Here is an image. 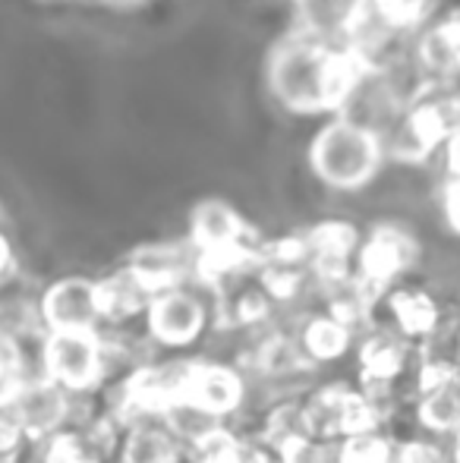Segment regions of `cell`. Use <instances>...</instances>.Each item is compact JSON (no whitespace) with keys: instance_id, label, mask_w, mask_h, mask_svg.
<instances>
[{"instance_id":"cell-1","label":"cell","mask_w":460,"mask_h":463,"mask_svg":"<svg viewBox=\"0 0 460 463\" xmlns=\"http://www.w3.org/2000/svg\"><path fill=\"white\" fill-rule=\"evenodd\" d=\"M366 70L372 67L347 44L322 42L309 32L294 29L271 44L265 82L271 98L290 114H338Z\"/></svg>"},{"instance_id":"cell-2","label":"cell","mask_w":460,"mask_h":463,"mask_svg":"<svg viewBox=\"0 0 460 463\" xmlns=\"http://www.w3.org/2000/svg\"><path fill=\"white\" fill-rule=\"evenodd\" d=\"M385 161L381 136L344 114H334L309 142V167L322 184L338 193H356L369 186Z\"/></svg>"},{"instance_id":"cell-3","label":"cell","mask_w":460,"mask_h":463,"mask_svg":"<svg viewBox=\"0 0 460 463\" xmlns=\"http://www.w3.org/2000/svg\"><path fill=\"white\" fill-rule=\"evenodd\" d=\"M419 262V240L404 224H375L372 233L356 252V284L372 303L385 299V293Z\"/></svg>"},{"instance_id":"cell-4","label":"cell","mask_w":460,"mask_h":463,"mask_svg":"<svg viewBox=\"0 0 460 463\" xmlns=\"http://www.w3.org/2000/svg\"><path fill=\"white\" fill-rule=\"evenodd\" d=\"M42 366L51 382L73 394H86L105 375V344L99 331H48Z\"/></svg>"},{"instance_id":"cell-5","label":"cell","mask_w":460,"mask_h":463,"mask_svg":"<svg viewBox=\"0 0 460 463\" xmlns=\"http://www.w3.org/2000/svg\"><path fill=\"white\" fill-rule=\"evenodd\" d=\"M6 416L23 429L29 441L54 439L63 429V422L73 413V391L61 388L48 375L35 382H23L4 401Z\"/></svg>"},{"instance_id":"cell-6","label":"cell","mask_w":460,"mask_h":463,"mask_svg":"<svg viewBox=\"0 0 460 463\" xmlns=\"http://www.w3.org/2000/svg\"><path fill=\"white\" fill-rule=\"evenodd\" d=\"M146 325L148 337L158 341L161 347H190L192 341L202 337L205 325H209V306L183 284L164 287L148 299Z\"/></svg>"},{"instance_id":"cell-7","label":"cell","mask_w":460,"mask_h":463,"mask_svg":"<svg viewBox=\"0 0 460 463\" xmlns=\"http://www.w3.org/2000/svg\"><path fill=\"white\" fill-rule=\"evenodd\" d=\"M38 318L48 331H99L101 299L99 280L70 275L61 278L42 293L38 303Z\"/></svg>"},{"instance_id":"cell-8","label":"cell","mask_w":460,"mask_h":463,"mask_svg":"<svg viewBox=\"0 0 460 463\" xmlns=\"http://www.w3.org/2000/svg\"><path fill=\"white\" fill-rule=\"evenodd\" d=\"M127 269L133 271L142 284L152 293L164 290V287L183 284L192 271L199 269V250L190 243H177V240H158V243H142L129 252Z\"/></svg>"},{"instance_id":"cell-9","label":"cell","mask_w":460,"mask_h":463,"mask_svg":"<svg viewBox=\"0 0 460 463\" xmlns=\"http://www.w3.org/2000/svg\"><path fill=\"white\" fill-rule=\"evenodd\" d=\"M190 240L199 250V256H215V252L249 246V227L228 199L209 195V199L192 205Z\"/></svg>"},{"instance_id":"cell-10","label":"cell","mask_w":460,"mask_h":463,"mask_svg":"<svg viewBox=\"0 0 460 463\" xmlns=\"http://www.w3.org/2000/svg\"><path fill=\"white\" fill-rule=\"evenodd\" d=\"M243 397H246V384L237 369L224 366V363H196V366H186L183 397L180 401L196 403V407L209 410L215 416H228L243 403Z\"/></svg>"},{"instance_id":"cell-11","label":"cell","mask_w":460,"mask_h":463,"mask_svg":"<svg viewBox=\"0 0 460 463\" xmlns=\"http://www.w3.org/2000/svg\"><path fill=\"white\" fill-rule=\"evenodd\" d=\"M419 360L417 344L404 337L398 328H372L360 344V369L362 378H379V382H400Z\"/></svg>"},{"instance_id":"cell-12","label":"cell","mask_w":460,"mask_h":463,"mask_svg":"<svg viewBox=\"0 0 460 463\" xmlns=\"http://www.w3.org/2000/svg\"><path fill=\"white\" fill-rule=\"evenodd\" d=\"M381 303H385L394 328L410 337L413 344H423L445 318L438 297L426 287H391Z\"/></svg>"},{"instance_id":"cell-13","label":"cell","mask_w":460,"mask_h":463,"mask_svg":"<svg viewBox=\"0 0 460 463\" xmlns=\"http://www.w3.org/2000/svg\"><path fill=\"white\" fill-rule=\"evenodd\" d=\"M366 4L369 0H294L296 29L309 32L322 42L344 44Z\"/></svg>"},{"instance_id":"cell-14","label":"cell","mask_w":460,"mask_h":463,"mask_svg":"<svg viewBox=\"0 0 460 463\" xmlns=\"http://www.w3.org/2000/svg\"><path fill=\"white\" fill-rule=\"evenodd\" d=\"M413 420L426 435L448 439L460 426V378L417 388L413 397Z\"/></svg>"},{"instance_id":"cell-15","label":"cell","mask_w":460,"mask_h":463,"mask_svg":"<svg viewBox=\"0 0 460 463\" xmlns=\"http://www.w3.org/2000/svg\"><path fill=\"white\" fill-rule=\"evenodd\" d=\"M183 441L167 422H136L120 445V463H180Z\"/></svg>"},{"instance_id":"cell-16","label":"cell","mask_w":460,"mask_h":463,"mask_svg":"<svg viewBox=\"0 0 460 463\" xmlns=\"http://www.w3.org/2000/svg\"><path fill=\"white\" fill-rule=\"evenodd\" d=\"M99 299H101V318L105 322H127V318L148 309L152 290L129 269H120L99 280Z\"/></svg>"},{"instance_id":"cell-17","label":"cell","mask_w":460,"mask_h":463,"mask_svg":"<svg viewBox=\"0 0 460 463\" xmlns=\"http://www.w3.org/2000/svg\"><path fill=\"white\" fill-rule=\"evenodd\" d=\"M353 331L356 328L347 325L344 318H338L334 312H325V316L309 318L296 337H300L303 350H306V356L313 363H332V360H341L350 350Z\"/></svg>"},{"instance_id":"cell-18","label":"cell","mask_w":460,"mask_h":463,"mask_svg":"<svg viewBox=\"0 0 460 463\" xmlns=\"http://www.w3.org/2000/svg\"><path fill=\"white\" fill-rule=\"evenodd\" d=\"M388 23H394L404 32H417L436 16V0H369Z\"/></svg>"},{"instance_id":"cell-19","label":"cell","mask_w":460,"mask_h":463,"mask_svg":"<svg viewBox=\"0 0 460 463\" xmlns=\"http://www.w3.org/2000/svg\"><path fill=\"white\" fill-rule=\"evenodd\" d=\"M438 212L455 237H460V177H445L438 186Z\"/></svg>"},{"instance_id":"cell-20","label":"cell","mask_w":460,"mask_h":463,"mask_svg":"<svg viewBox=\"0 0 460 463\" xmlns=\"http://www.w3.org/2000/svg\"><path fill=\"white\" fill-rule=\"evenodd\" d=\"M10 265H13V250H10V240L0 233V278L10 271Z\"/></svg>"},{"instance_id":"cell-21","label":"cell","mask_w":460,"mask_h":463,"mask_svg":"<svg viewBox=\"0 0 460 463\" xmlns=\"http://www.w3.org/2000/svg\"><path fill=\"white\" fill-rule=\"evenodd\" d=\"M448 454H451V463H460V426L448 435Z\"/></svg>"},{"instance_id":"cell-22","label":"cell","mask_w":460,"mask_h":463,"mask_svg":"<svg viewBox=\"0 0 460 463\" xmlns=\"http://www.w3.org/2000/svg\"><path fill=\"white\" fill-rule=\"evenodd\" d=\"M108 6H114V10H136V6L148 4V0H105Z\"/></svg>"},{"instance_id":"cell-23","label":"cell","mask_w":460,"mask_h":463,"mask_svg":"<svg viewBox=\"0 0 460 463\" xmlns=\"http://www.w3.org/2000/svg\"><path fill=\"white\" fill-rule=\"evenodd\" d=\"M35 4H57V0H35Z\"/></svg>"}]
</instances>
